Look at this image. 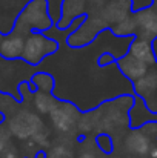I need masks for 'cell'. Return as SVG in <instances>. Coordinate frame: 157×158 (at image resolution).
Instances as JSON below:
<instances>
[{
  "label": "cell",
  "mask_w": 157,
  "mask_h": 158,
  "mask_svg": "<svg viewBox=\"0 0 157 158\" xmlns=\"http://www.w3.org/2000/svg\"><path fill=\"white\" fill-rule=\"evenodd\" d=\"M54 26L48 0H29L17 15L12 31L29 35L31 32H46Z\"/></svg>",
  "instance_id": "obj_1"
},
{
  "label": "cell",
  "mask_w": 157,
  "mask_h": 158,
  "mask_svg": "<svg viewBox=\"0 0 157 158\" xmlns=\"http://www.w3.org/2000/svg\"><path fill=\"white\" fill-rule=\"evenodd\" d=\"M59 51V43L45 32H31L26 35L22 60L31 66H39L43 58Z\"/></svg>",
  "instance_id": "obj_2"
},
{
  "label": "cell",
  "mask_w": 157,
  "mask_h": 158,
  "mask_svg": "<svg viewBox=\"0 0 157 158\" xmlns=\"http://www.w3.org/2000/svg\"><path fill=\"white\" fill-rule=\"evenodd\" d=\"M8 129L17 138L26 140V138H33L36 134L43 131V121H42L40 115L36 112L20 110L9 120Z\"/></svg>",
  "instance_id": "obj_3"
},
{
  "label": "cell",
  "mask_w": 157,
  "mask_h": 158,
  "mask_svg": "<svg viewBox=\"0 0 157 158\" xmlns=\"http://www.w3.org/2000/svg\"><path fill=\"white\" fill-rule=\"evenodd\" d=\"M80 117H82V114L76 106L72 103H69V102H62V100L57 102L55 107L50 114V118H51L54 129L62 132V134L69 132L74 126H77Z\"/></svg>",
  "instance_id": "obj_4"
},
{
  "label": "cell",
  "mask_w": 157,
  "mask_h": 158,
  "mask_svg": "<svg viewBox=\"0 0 157 158\" xmlns=\"http://www.w3.org/2000/svg\"><path fill=\"white\" fill-rule=\"evenodd\" d=\"M136 25H137V31H136V37L137 39H145V40H154L157 37V9L153 6L140 9L133 12Z\"/></svg>",
  "instance_id": "obj_5"
},
{
  "label": "cell",
  "mask_w": 157,
  "mask_h": 158,
  "mask_svg": "<svg viewBox=\"0 0 157 158\" xmlns=\"http://www.w3.org/2000/svg\"><path fill=\"white\" fill-rule=\"evenodd\" d=\"M86 3L88 0H63L60 19L57 20L55 28L59 31H66L72 25L74 20L86 15Z\"/></svg>",
  "instance_id": "obj_6"
},
{
  "label": "cell",
  "mask_w": 157,
  "mask_h": 158,
  "mask_svg": "<svg viewBox=\"0 0 157 158\" xmlns=\"http://www.w3.org/2000/svg\"><path fill=\"white\" fill-rule=\"evenodd\" d=\"M133 2L131 0H106L103 6V19L105 22L111 26L117 25L123 19L129 17L133 14Z\"/></svg>",
  "instance_id": "obj_7"
},
{
  "label": "cell",
  "mask_w": 157,
  "mask_h": 158,
  "mask_svg": "<svg viewBox=\"0 0 157 158\" xmlns=\"http://www.w3.org/2000/svg\"><path fill=\"white\" fill-rule=\"evenodd\" d=\"M25 40L26 37L15 32L9 31L5 34L2 43H0V57L5 60H19L23 55V48H25Z\"/></svg>",
  "instance_id": "obj_8"
},
{
  "label": "cell",
  "mask_w": 157,
  "mask_h": 158,
  "mask_svg": "<svg viewBox=\"0 0 157 158\" xmlns=\"http://www.w3.org/2000/svg\"><path fill=\"white\" fill-rule=\"evenodd\" d=\"M133 89L134 95L142 98L145 105H148L157 94V66L151 68L142 78L133 83Z\"/></svg>",
  "instance_id": "obj_9"
},
{
  "label": "cell",
  "mask_w": 157,
  "mask_h": 158,
  "mask_svg": "<svg viewBox=\"0 0 157 158\" xmlns=\"http://www.w3.org/2000/svg\"><path fill=\"white\" fill-rule=\"evenodd\" d=\"M116 63H117L119 71H120L131 83H136L139 78H142V77L151 69L148 64H145V63H142L140 60L131 57L128 52L125 54L123 57L117 58Z\"/></svg>",
  "instance_id": "obj_10"
},
{
  "label": "cell",
  "mask_w": 157,
  "mask_h": 158,
  "mask_svg": "<svg viewBox=\"0 0 157 158\" xmlns=\"http://www.w3.org/2000/svg\"><path fill=\"white\" fill-rule=\"evenodd\" d=\"M128 115H129V126L133 129H139L151 121H157V114L151 112L150 107L145 105V102L139 97H136L134 105L129 109Z\"/></svg>",
  "instance_id": "obj_11"
},
{
  "label": "cell",
  "mask_w": 157,
  "mask_h": 158,
  "mask_svg": "<svg viewBox=\"0 0 157 158\" xmlns=\"http://www.w3.org/2000/svg\"><path fill=\"white\" fill-rule=\"evenodd\" d=\"M128 54H129L131 57H134V58L140 60L142 63L148 64L150 68H154V66H157L156 57H154L153 46H151V42H150V40L134 37V39H133V42L129 43Z\"/></svg>",
  "instance_id": "obj_12"
},
{
  "label": "cell",
  "mask_w": 157,
  "mask_h": 158,
  "mask_svg": "<svg viewBox=\"0 0 157 158\" xmlns=\"http://www.w3.org/2000/svg\"><path fill=\"white\" fill-rule=\"evenodd\" d=\"M57 102H59V100H57L52 94L40 92V91L33 92V105H34L36 112L40 114V115H50L51 110L55 107V105H57Z\"/></svg>",
  "instance_id": "obj_13"
},
{
  "label": "cell",
  "mask_w": 157,
  "mask_h": 158,
  "mask_svg": "<svg viewBox=\"0 0 157 158\" xmlns=\"http://www.w3.org/2000/svg\"><path fill=\"white\" fill-rule=\"evenodd\" d=\"M31 85L34 86L36 91H40V92H48L52 94L54 91V86H55V80L50 72H45V71H39L33 75L31 78Z\"/></svg>",
  "instance_id": "obj_14"
},
{
  "label": "cell",
  "mask_w": 157,
  "mask_h": 158,
  "mask_svg": "<svg viewBox=\"0 0 157 158\" xmlns=\"http://www.w3.org/2000/svg\"><path fill=\"white\" fill-rule=\"evenodd\" d=\"M111 34L116 37H136V31H137V25L134 20V15L131 14L129 17L123 19L122 22H119L117 25L111 26Z\"/></svg>",
  "instance_id": "obj_15"
},
{
  "label": "cell",
  "mask_w": 157,
  "mask_h": 158,
  "mask_svg": "<svg viewBox=\"0 0 157 158\" xmlns=\"http://www.w3.org/2000/svg\"><path fill=\"white\" fill-rule=\"evenodd\" d=\"M96 144L97 148L103 152V154H111L114 151V141H112V137L106 132H100L97 134L96 137Z\"/></svg>",
  "instance_id": "obj_16"
},
{
  "label": "cell",
  "mask_w": 157,
  "mask_h": 158,
  "mask_svg": "<svg viewBox=\"0 0 157 158\" xmlns=\"http://www.w3.org/2000/svg\"><path fill=\"white\" fill-rule=\"evenodd\" d=\"M116 61H117L116 57L111 52H102L99 55V58H97V64H99L100 68H105V66H108V64H111V63H116Z\"/></svg>",
  "instance_id": "obj_17"
},
{
  "label": "cell",
  "mask_w": 157,
  "mask_h": 158,
  "mask_svg": "<svg viewBox=\"0 0 157 158\" xmlns=\"http://www.w3.org/2000/svg\"><path fill=\"white\" fill-rule=\"evenodd\" d=\"M2 158H20L19 157V152H17V149L15 148H12V146H6V149L3 151V154L0 155Z\"/></svg>",
  "instance_id": "obj_18"
},
{
  "label": "cell",
  "mask_w": 157,
  "mask_h": 158,
  "mask_svg": "<svg viewBox=\"0 0 157 158\" xmlns=\"http://www.w3.org/2000/svg\"><path fill=\"white\" fill-rule=\"evenodd\" d=\"M8 146V134H5L3 131H0V155L3 154V151Z\"/></svg>",
  "instance_id": "obj_19"
},
{
  "label": "cell",
  "mask_w": 157,
  "mask_h": 158,
  "mask_svg": "<svg viewBox=\"0 0 157 158\" xmlns=\"http://www.w3.org/2000/svg\"><path fill=\"white\" fill-rule=\"evenodd\" d=\"M146 106L150 107V110H151V112L157 114V94L154 95V98H153V100H151V102H150V103H148Z\"/></svg>",
  "instance_id": "obj_20"
},
{
  "label": "cell",
  "mask_w": 157,
  "mask_h": 158,
  "mask_svg": "<svg viewBox=\"0 0 157 158\" xmlns=\"http://www.w3.org/2000/svg\"><path fill=\"white\" fill-rule=\"evenodd\" d=\"M150 158H157V140L154 141L151 151H150Z\"/></svg>",
  "instance_id": "obj_21"
},
{
  "label": "cell",
  "mask_w": 157,
  "mask_h": 158,
  "mask_svg": "<svg viewBox=\"0 0 157 158\" xmlns=\"http://www.w3.org/2000/svg\"><path fill=\"white\" fill-rule=\"evenodd\" d=\"M151 46H153V52H154V57H156V61H157V37L154 40H151Z\"/></svg>",
  "instance_id": "obj_22"
},
{
  "label": "cell",
  "mask_w": 157,
  "mask_h": 158,
  "mask_svg": "<svg viewBox=\"0 0 157 158\" xmlns=\"http://www.w3.org/2000/svg\"><path fill=\"white\" fill-rule=\"evenodd\" d=\"M31 158H46V154H45L43 151H39V152H37L34 157H31Z\"/></svg>",
  "instance_id": "obj_23"
},
{
  "label": "cell",
  "mask_w": 157,
  "mask_h": 158,
  "mask_svg": "<svg viewBox=\"0 0 157 158\" xmlns=\"http://www.w3.org/2000/svg\"><path fill=\"white\" fill-rule=\"evenodd\" d=\"M77 158H96L93 154H89V152H86V154H82L80 157H77Z\"/></svg>",
  "instance_id": "obj_24"
},
{
  "label": "cell",
  "mask_w": 157,
  "mask_h": 158,
  "mask_svg": "<svg viewBox=\"0 0 157 158\" xmlns=\"http://www.w3.org/2000/svg\"><path fill=\"white\" fill-rule=\"evenodd\" d=\"M3 120H5V112H2V110H0V123H2Z\"/></svg>",
  "instance_id": "obj_25"
},
{
  "label": "cell",
  "mask_w": 157,
  "mask_h": 158,
  "mask_svg": "<svg viewBox=\"0 0 157 158\" xmlns=\"http://www.w3.org/2000/svg\"><path fill=\"white\" fill-rule=\"evenodd\" d=\"M153 8L157 9V0H153Z\"/></svg>",
  "instance_id": "obj_26"
},
{
  "label": "cell",
  "mask_w": 157,
  "mask_h": 158,
  "mask_svg": "<svg viewBox=\"0 0 157 158\" xmlns=\"http://www.w3.org/2000/svg\"><path fill=\"white\" fill-rule=\"evenodd\" d=\"M3 37H5V34H3V32L0 31V43H2V40H3Z\"/></svg>",
  "instance_id": "obj_27"
}]
</instances>
